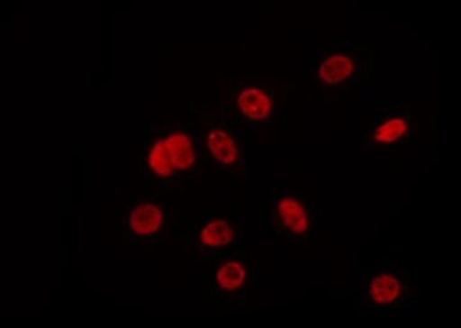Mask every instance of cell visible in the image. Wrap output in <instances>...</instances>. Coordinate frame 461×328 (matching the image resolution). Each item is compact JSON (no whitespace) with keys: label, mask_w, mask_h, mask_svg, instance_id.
Wrapping results in <instances>:
<instances>
[{"label":"cell","mask_w":461,"mask_h":328,"mask_svg":"<svg viewBox=\"0 0 461 328\" xmlns=\"http://www.w3.org/2000/svg\"><path fill=\"white\" fill-rule=\"evenodd\" d=\"M140 169L149 189L184 191L204 181L205 164L195 129L190 123L149 127L142 142Z\"/></svg>","instance_id":"6da1fadb"},{"label":"cell","mask_w":461,"mask_h":328,"mask_svg":"<svg viewBox=\"0 0 461 328\" xmlns=\"http://www.w3.org/2000/svg\"><path fill=\"white\" fill-rule=\"evenodd\" d=\"M372 66L373 53L366 42H321L308 59L309 94L324 103L355 99L366 102Z\"/></svg>","instance_id":"7a4b0ae2"},{"label":"cell","mask_w":461,"mask_h":328,"mask_svg":"<svg viewBox=\"0 0 461 328\" xmlns=\"http://www.w3.org/2000/svg\"><path fill=\"white\" fill-rule=\"evenodd\" d=\"M267 209L269 231L282 244L305 246L326 230L323 206L312 200L305 185L267 187Z\"/></svg>","instance_id":"3957f363"},{"label":"cell","mask_w":461,"mask_h":328,"mask_svg":"<svg viewBox=\"0 0 461 328\" xmlns=\"http://www.w3.org/2000/svg\"><path fill=\"white\" fill-rule=\"evenodd\" d=\"M221 117L248 127L286 123L287 87L276 81H233L222 87Z\"/></svg>","instance_id":"277c9868"},{"label":"cell","mask_w":461,"mask_h":328,"mask_svg":"<svg viewBox=\"0 0 461 328\" xmlns=\"http://www.w3.org/2000/svg\"><path fill=\"white\" fill-rule=\"evenodd\" d=\"M245 205H217L208 209L202 220L187 227L184 244L196 257L208 260L242 248L245 239Z\"/></svg>","instance_id":"5b68a950"},{"label":"cell","mask_w":461,"mask_h":328,"mask_svg":"<svg viewBox=\"0 0 461 328\" xmlns=\"http://www.w3.org/2000/svg\"><path fill=\"white\" fill-rule=\"evenodd\" d=\"M187 117L198 133L205 167H215L220 171L233 175L245 166L247 139L235 123L222 117L217 120L204 107L194 105H190Z\"/></svg>","instance_id":"8992f818"},{"label":"cell","mask_w":461,"mask_h":328,"mask_svg":"<svg viewBox=\"0 0 461 328\" xmlns=\"http://www.w3.org/2000/svg\"><path fill=\"white\" fill-rule=\"evenodd\" d=\"M359 299L371 311L409 309L415 297L411 273L402 264L382 258L377 266L363 269Z\"/></svg>","instance_id":"52a82bcc"},{"label":"cell","mask_w":461,"mask_h":328,"mask_svg":"<svg viewBox=\"0 0 461 328\" xmlns=\"http://www.w3.org/2000/svg\"><path fill=\"white\" fill-rule=\"evenodd\" d=\"M420 135V118L403 102H378L369 108L368 127L362 149L384 153L411 144Z\"/></svg>","instance_id":"ba28073f"},{"label":"cell","mask_w":461,"mask_h":328,"mask_svg":"<svg viewBox=\"0 0 461 328\" xmlns=\"http://www.w3.org/2000/svg\"><path fill=\"white\" fill-rule=\"evenodd\" d=\"M204 278L213 302L223 306L244 305L250 281L245 249H235L208 260Z\"/></svg>","instance_id":"9c48e42d"},{"label":"cell","mask_w":461,"mask_h":328,"mask_svg":"<svg viewBox=\"0 0 461 328\" xmlns=\"http://www.w3.org/2000/svg\"><path fill=\"white\" fill-rule=\"evenodd\" d=\"M168 212L157 194H150L124 206V242L141 249L156 248L165 238Z\"/></svg>","instance_id":"30bf717a"}]
</instances>
